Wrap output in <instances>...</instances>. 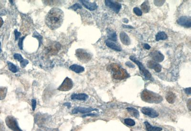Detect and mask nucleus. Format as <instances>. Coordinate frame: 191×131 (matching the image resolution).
Masks as SVG:
<instances>
[{"label": "nucleus", "mask_w": 191, "mask_h": 131, "mask_svg": "<svg viewBox=\"0 0 191 131\" xmlns=\"http://www.w3.org/2000/svg\"><path fill=\"white\" fill-rule=\"evenodd\" d=\"M64 18V12L62 10L58 8H53L46 15L45 22L50 29L55 30L61 27Z\"/></svg>", "instance_id": "nucleus-1"}, {"label": "nucleus", "mask_w": 191, "mask_h": 131, "mask_svg": "<svg viewBox=\"0 0 191 131\" xmlns=\"http://www.w3.org/2000/svg\"><path fill=\"white\" fill-rule=\"evenodd\" d=\"M141 98L144 102L155 104L160 103L163 100L162 97L158 94L146 89L144 90L141 93Z\"/></svg>", "instance_id": "nucleus-2"}, {"label": "nucleus", "mask_w": 191, "mask_h": 131, "mask_svg": "<svg viewBox=\"0 0 191 131\" xmlns=\"http://www.w3.org/2000/svg\"><path fill=\"white\" fill-rule=\"evenodd\" d=\"M130 59L138 66L139 69H140V73L141 75H143V76H144V77L146 80L151 79V75L150 73V72L146 69L144 65H143V64L140 61H138V60H137V58L133 55L130 56Z\"/></svg>", "instance_id": "nucleus-3"}, {"label": "nucleus", "mask_w": 191, "mask_h": 131, "mask_svg": "<svg viewBox=\"0 0 191 131\" xmlns=\"http://www.w3.org/2000/svg\"><path fill=\"white\" fill-rule=\"evenodd\" d=\"M76 56L78 60L85 63L88 62L92 58V55L82 49H78L76 51Z\"/></svg>", "instance_id": "nucleus-4"}, {"label": "nucleus", "mask_w": 191, "mask_h": 131, "mask_svg": "<svg viewBox=\"0 0 191 131\" xmlns=\"http://www.w3.org/2000/svg\"><path fill=\"white\" fill-rule=\"evenodd\" d=\"M5 121L7 126L13 131H22L19 127L16 120L12 116H8L6 118Z\"/></svg>", "instance_id": "nucleus-5"}, {"label": "nucleus", "mask_w": 191, "mask_h": 131, "mask_svg": "<svg viewBox=\"0 0 191 131\" xmlns=\"http://www.w3.org/2000/svg\"><path fill=\"white\" fill-rule=\"evenodd\" d=\"M73 86V83L72 80L69 78L66 77L57 89L60 91H68L72 88Z\"/></svg>", "instance_id": "nucleus-6"}, {"label": "nucleus", "mask_w": 191, "mask_h": 131, "mask_svg": "<svg viewBox=\"0 0 191 131\" xmlns=\"http://www.w3.org/2000/svg\"><path fill=\"white\" fill-rule=\"evenodd\" d=\"M105 3L107 7H109L116 14L119 13L121 8V3L113 1L106 0L105 1Z\"/></svg>", "instance_id": "nucleus-7"}, {"label": "nucleus", "mask_w": 191, "mask_h": 131, "mask_svg": "<svg viewBox=\"0 0 191 131\" xmlns=\"http://www.w3.org/2000/svg\"><path fill=\"white\" fill-rule=\"evenodd\" d=\"M141 111L144 115L148 116L150 117L154 118L159 116V113L154 109L149 107H143Z\"/></svg>", "instance_id": "nucleus-8"}, {"label": "nucleus", "mask_w": 191, "mask_h": 131, "mask_svg": "<svg viewBox=\"0 0 191 131\" xmlns=\"http://www.w3.org/2000/svg\"><path fill=\"white\" fill-rule=\"evenodd\" d=\"M112 71L114 72L113 76L114 78L116 79H122L125 78V77H127L126 75L124 74H122V72H124L125 71V70L122 69L121 67V66H117L116 67L115 66V69L113 68L112 69Z\"/></svg>", "instance_id": "nucleus-9"}, {"label": "nucleus", "mask_w": 191, "mask_h": 131, "mask_svg": "<svg viewBox=\"0 0 191 131\" xmlns=\"http://www.w3.org/2000/svg\"><path fill=\"white\" fill-rule=\"evenodd\" d=\"M150 56L153 60L156 62H162L164 59V56L158 51H154L151 52Z\"/></svg>", "instance_id": "nucleus-10"}, {"label": "nucleus", "mask_w": 191, "mask_h": 131, "mask_svg": "<svg viewBox=\"0 0 191 131\" xmlns=\"http://www.w3.org/2000/svg\"><path fill=\"white\" fill-rule=\"evenodd\" d=\"M177 23L180 25L189 28L191 27V17L187 16L181 17L178 19Z\"/></svg>", "instance_id": "nucleus-11"}, {"label": "nucleus", "mask_w": 191, "mask_h": 131, "mask_svg": "<svg viewBox=\"0 0 191 131\" xmlns=\"http://www.w3.org/2000/svg\"><path fill=\"white\" fill-rule=\"evenodd\" d=\"M97 110V109L91 107L86 108L78 107L75 108L72 110V113L73 114H76V113H89L90 112Z\"/></svg>", "instance_id": "nucleus-12"}, {"label": "nucleus", "mask_w": 191, "mask_h": 131, "mask_svg": "<svg viewBox=\"0 0 191 131\" xmlns=\"http://www.w3.org/2000/svg\"><path fill=\"white\" fill-rule=\"evenodd\" d=\"M80 1L82 3L83 6L86 8L91 11H94L98 8V5L95 2L91 3L89 1H86V0H81Z\"/></svg>", "instance_id": "nucleus-13"}, {"label": "nucleus", "mask_w": 191, "mask_h": 131, "mask_svg": "<svg viewBox=\"0 0 191 131\" xmlns=\"http://www.w3.org/2000/svg\"><path fill=\"white\" fill-rule=\"evenodd\" d=\"M147 65L148 67L150 69H154L157 73H160L161 72L162 69V67L159 64L151 60L148 61Z\"/></svg>", "instance_id": "nucleus-14"}, {"label": "nucleus", "mask_w": 191, "mask_h": 131, "mask_svg": "<svg viewBox=\"0 0 191 131\" xmlns=\"http://www.w3.org/2000/svg\"><path fill=\"white\" fill-rule=\"evenodd\" d=\"M119 38L121 43L125 45H129L130 44V39L127 34L124 32H121L119 34Z\"/></svg>", "instance_id": "nucleus-15"}, {"label": "nucleus", "mask_w": 191, "mask_h": 131, "mask_svg": "<svg viewBox=\"0 0 191 131\" xmlns=\"http://www.w3.org/2000/svg\"><path fill=\"white\" fill-rule=\"evenodd\" d=\"M105 43L106 45L110 48L112 49V50L118 52H121L122 50L120 46L117 44L116 43H114V41H111V40L108 39L106 41Z\"/></svg>", "instance_id": "nucleus-16"}, {"label": "nucleus", "mask_w": 191, "mask_h": 131, "mask_svg": "<svg viewBox=\"0 0 191 131\" xmlns=\"http://www.w3.org/2000/svg\"><path fill=\"white\" fill-rule=\"evenodd\" d=\"M89 98V96L86 94H73L71 96L72 100H78L79 101H86Z\"/></svg>", "instance_id": "nucleus-17"}, {"label": "nucleus", "mask_w": 191, "mask_h": 131, "mask_svg": "<svg viewBox=\"0 0 191 131\" xmlns=\"http://www.w3.org/2000/svg\"><path fill=\"white\" fill-rule=\"evenodd\" d=\"M107 32H108V40H111V41L116 42L117 41V33L115 31L112 30V29H107Z\"/></svg>", "instance_id": "nucleus-18"}, {"label": "nucleus", "mask_w": 191, "mask_h": 131, "mask_svg": "<svg viewBox=\"0 0 191 131\" xmlns=\"http://www.w3.org/2000/svg\"><path fill=\"white\" fill-rule=\"evenodd\" d=\"M69 69L75 72L76 73H81L85 71V68L83 66L78 64H73L69 67Z\"/></svg>", "instance_id": "nucleus-19"}, {"label": "nucleus", "mask_w": 191, "mask_h": 131, "mask_svg": "<svg viewBox=\"0 0 191 131\" xmlns=\"http://www.w3.org/2000/svg\"><path fill=\"white\" fill-rule=\"evenodd\" d=\"M144 124L145 125L146 129L147 131H162V128L157 126H153L151 125L148 121H145Z\"/></svg>", "instance_id": "nucleus-20"}, {"label": "nucleus", "mask_w": 191, "mask_h": 131, "mask_svg": "<svg viewBox=\"0 0 191 131\" xmlns=\"http://www.w3.org/2000/svg\"><path fill=\"white\" fill-rule=\"evenodd\" d=\"M167 38V35L164 32H158L155 36V40L157 41L160 40H165Z\"/></svg>", "instance_id": "nucleus-21"}, {"label": "nucleus", "mask_w": 191, "mask_h": 131, "mask_svg": "<svg viewBox=\"0 0 191 131\" xmlns=\"http://www.w3.org/2000/svg\"><path fill=\"white\" fill-rule=\"evenodd\" d=\"M176 98V96L175 94L171 92H168L167 95H166V99L168 102H169L170 104H173L175 102V100Z\"/></svg>", "instance_id": "nucleus-22"}, {"label": "nucleus", "mask_w": 191, "mask_h": 131, "mask_svg": "<svg viewBox=\"0 0 191 131\" xmlns=\"http://www.w3.org/2000/svg\"><path fill=\"white\" fill-rule=\"evenodd\" d=\"M141 8L144 13H148L150 10V3L148 1H145L141 5Z\"/></svg>", "instance_id": "nucleus-23"}, {"label": "nucleus", "mask_w": 191, "mask_h": 131, "mask_svg": "<svg viewBox=\"0 0 191 131\" xmlns=\"http://www.w3.org/2000/svg\"><path fill=\"white\" fill-rule=\"evenodd\" d=\"M127 110L132 116L136 118L139 117L140 113L137 109L133 107H128L127 108Z\"/></svg>", "instance_id": "nucleus-24"}, {"label": "nucleus", "mask_w": 191, "mask_h": 131, "mask_svg": "<svg viewBox=\"0 0 191 131\" xmlns=\"http://www.w3.org/2000/svg\"><path fill=\"white\" fill-rule=\"evenodd\" d=\"M7 64H8V65L9 69L12 72H13L14 73H16L19 71V68L17 66L14 65L12 62H7Z\"/></svg>", "instance_id": "nucleus-25"}, {"label": "nucleus", "mask_w": 191, "mask_h": 131, "mask_svg": "<svg viewBox=\"0 0 191 131\" xmlns=\"http://www.w3.org/2000/svg\"><path fill=\"white\" fill-rule=\"evenodd\" d=\"M7 94V88L5 87H0V100H3Z\"/></svg>", "instance_id": "nucleus-26"}, {"label": "nucleus", "mask_w": 191, "mask_h": 131, "mask_svg": "<svg viewBox=\"0 0 191 131\" xmlns=\"http://www.w3.org/2000/svg\"><path fill=\"white\" fill-rule=\"evenodd\" d=\"M124 123L125 124L130 126H133L135 125V121L132 119H125L124 120Z\"/></svg>", "instance_id": "nucleus-27"}, {"label": "nucleus", "mask_w": 191, "mask_h": 131, "mask_svg": "<svg viewBox=\"0 0 191 131\" xmlns=\"http://www.w3.org/2000/svg\"><path fill=\"white\" fill-rule=\"evenodd\" d=\"M82 8V6L79 3H76V4H74L73 5L71 6L70 7L68 8L69 9H72L74 11H76L78 9H81Z\"/></svg>", "instance_id": "nucleus-28"}, {"label": "nucleus", "mask_w": 191, "mask_h": 131, "mask_svg": "<svg viewBox=\"0 0 191 131\" xmlns=\"http://www.w3.org/2000/svg\"><path fill=\"white\" fill-rule=\"evenodd\" d=\"M133 11L134 13L138 16H141L143 15V12L138 7H134L133 8Z\"/></svg>", "instance_id": "nucleus-29"}, {"label": "nucleus", "mask_w": 191, "mask_h": 131, "mask_svg": "<svg viewBox=\"0 0 191 131\" xmlns=\"http://www.w3.org/2000/svg\"><path fill=\"white\" fill-rule=\"evenodd\" d=\"M33 37H35L38 40L39 42V46H40V44L42 43V36L40 35H39V33H38V32H35L33 33Z\"/></svg>", "instance_id": "nucleus-30"}, {"label": "nucleus", "mask_w": 191, "mask_h": 131, "mask_svg": "<svg viewBox=\"0 0 191 131\" xmlns=\"http://www.w3.org/2000/svg\"><path fill=\"white\" fill-rule=\"evenodd\" d=\"M14 57L15 60H18L20 62L21 61H22L24 59V58L22 56V55L20 54H15L14 55Z\"/></svg>", "instance_id": "nucleus-31"}, {"label": "nucleus", "mask_w": 191, "mask_h": 131, "mask_svg": "<svg viewBox=\"0 0 191 131\" xmlns=\"http://www.w3.org/2000/svg\"><path fill=\"white\" fill-rule=\"evenodd\" d=\"M25 36H24L23 37L20 38L19 40V42H18V46L19 47L20 50H23V41H24V39L25 38Z\"/></svg>", "instance_id": "nucleus-32"}, {"label": "nucleus", "mask_w": 191, "mask_h": 131, "mask_svg": "<svg viewBox=\"0 0 191 131\" xmlns=\"http://www.w3.org/2000/svg\"><path fill=\"white\" fill-rule=\"evenodd\" d=\"M28 64H29V61L27 59H24L22 61L20 62V65L22 68L25 67Z\"/></svg>", "instance_id": "nucleus-33"}, {"label": "nucleus", "mask_w": 191, "mask_h": 131, "mask_svg": "<svg viewBox=\"0 0 191 131\" xmlns=\"http://www.w3.org/2000/svg\"><path fill=\"white\" fill-rule=\"evenodd\" d=\"M164 2L165 1H155L154 4L156 6H162Z\"/></svg>", "instance_id": "nucleus-34"}, {"label": "nucleus", "mask_w": 191, "mask_h": 131, "mask_svg": "<svg viewBox=\"0 0 191 131\" xmlns=\"http://www.w3.org/2000/svg\"><path fill=\"white\" fill-rule=\"evenodd\" d=\"M14 35H15V40L17 41L21 35V33L20 32H18V31L16 29H15L14 31Z\"/></svg>", "instance_id": "nucleus-35"}, {"label": "nucleus", "mask_w": 191, "mask_h": 131, "mask_svg": "<svg viewBox=\"0 0 191 131\" xmlns=\"http://www.w3.org/2000/svg\"><path fill=\"white\" fill-rule=\"evenodd\" d=\"M32 106L33 110L35 111L36 106V101L35 99H33L32 100Z\"/></svg>", "instance_id": "nucleus-36"}, {"label": "nucleus", "mask_w": 191, "mask_h": 131, "mask_svg": "<svg viewBox=\"0 0 191 131\" xmlns=\"http://www.w3.org/2000/svg\"><path fill=\"white\" fill-rule=\"evenodd\" d=\"M125 64H126L127 66H128L129 67L132 68H133L135 67V65H134L131 62H126Z\"/></svg>", "instance_id": "nucleus-37"}, {"label": "nucleus", "mask_w": 191, "mask_h": 131, "mask_svg": "<svg viewBox=\"0 0 191 131\" xmlns=\"http://www.w3.org/2000/svg\"><path fill=\"white\" fill-rule=\"evenodd\" d=\"M191 87H189V88H187L185 89L184 91H185V92H186V94H189V95H190L191 94Z\"/></svg>", "instance_id": "nucleus-38"}, {"label": "nucleus", "mask_w": 191, "mask_h": 131, "mask_svg": "<svg viewBox=\"0 0 191 131\" xmlns=\"http://www.w3.org/2000/svg\"><path fill=\"white\" fill-rule=\"evenodd\" d=\"M122 27L124 28H127V29H134V27L130 25H126V24H123L122 25Z\"/></svg>", "instance_id": "nucleus-39"}, {"label": "nucleus", "mask_w": 191, "mask_h": 131, "mask_svg": "<svg viewBox=\"0 0 191 131\" xmlns=\"http://www.w3.org/2000/svg\"><path fill=\"white\" fill-rule=\"evenodd\" d=\"M96 115H97V114H94V113H88V114H86L83 115V117H86V116H95Z\"/></svg>", "instance_id": "nucleus-40"}, {"label": "nucleus", "mask_w": 191, "mask_h": 131, "mask_svg": "<svg viewBox=\"0 0 191 131\" xmlns=\"http://www.w3.org/2000/svg\"><path fill=\"white\" fill-rule=\"evenodd\" d=\"M144 48L146 49H147V50H149V49H151V46L149 45L148 44H147V43H145V44H144Z\"/></svg>", "instance_id": "nucleus-41"}, {"label": "nucleus", "mask_w": 191, "mask_h": 131, "mask_svg": "<svg viewBox=\"0 0 191 131\" xmlns=\"http://www.w3.org/2000/svg\"><path fill=\"white\" fill-rule=\"evenodd\" d=\"M191 99H189L188 100V102H187V107L188 108L189 110H191Z\"/></svg>", "instance_id": "nucleus-42"}, {"label": "nucleus", "mask_w": 191, "mask_h": 131, "mask_svg": "<svg viewBox=\"0 0 191 131\" xmlns=\"http://www.w3.org/2000/svg\"><path fill=\"white\" fill-rule=\"evenodd\" d=\"M122 22L125 23V24H128L129 22V20L127 18H123L122 19Z\"/></svg>", "instance_id": "nucleus-43"}, {"label": "nucleus", "mask_w": 191, "mask_h": 131, "mask_svg": "<svg viewBox=\"0 0 191 131\" xmlns=\"http://www.w3.org/2000/svg\"><path fill=\"white\" fill-rule=\"evenodd\" d=\"M3 24V19L0 17V28L1 27Z\"/></svg>", "instance_id": "nucleus-44"}, {"label": "nucleus", "mask_w": 191, "mask_h": 131, "mask_svg": "<svg viewBox=\"0 0 191 131\" xmlns=\"http://www.w3.org/2000/svg\"><path fill=\"white\" fill-rule=\"evenodd\" d=\"M64 105L65 106H67V107L68 108H70L71 107V105L70 103H68V102H67V103H65V104H64Z\"/></svg>", "instance_id": "nucleus-45"}, {"label": "nucleus", "mask_w": 191, "mask_h": 131, "mask_svg": "<svg viewBox=\"0 0 191 131\" xmlns=\"http://www.w3.org/2000/svg\"><path fill=\"white\" fill-rule=\"evenodd\" d=\"M1 43L0 42V54H1Z\"/></svg>", "instance_id": "nucleus-46"}]
</instances>
